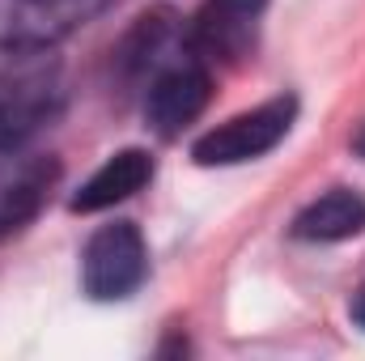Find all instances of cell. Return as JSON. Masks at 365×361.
<instances>
[{
	"mask_svg": "<svg viewBox=\"0 0 365 361\" xmlns=\"http://www.w3.org/2000/svg\"><path fill=\"white\" fill-rule=\"evenodd\" d=\"M353 323L365 332V280H361V289L353 293Z\"/></svg>",
	"mask_w": 365,
	"mask_h": 361,
	"instance_id": "obj_10",
	"label": "cell"
},
{
	"mask_svg": "<svg viewBox=\"0 0 365 361\" xmlns=\"http://www.w3.org/2000/svg\"><path fill=\"white\" fill-rule=\"evenodd\" d=\"M145 272H149V251L132 221H110L93 230L81 255V285L93 302H119L136 293Z\"/></svg>",
	"mask_w": 365,
	"mask_h": 361,
	"instance_id": "obj_2",
	"label": "cell"
},
{
	"mask_svg": "<svg viewBox=\"0 0 365 361\" xmlns=\"http://www.w3.org/2000/svg\"><path fill=\"white\" fill-rule=\"evenodd\" d=\"M208 98H212V77L200 64H175L149 86L145 119L158 136H179L187 123H195L204 115Z\"/></svg>",
	"mask_w": 365,
	"mask_h": 361,
	"instance_id": "obj_5",
	"label": "cell"
},
{
	"mask_svg": "<svg viewBox=\"0 0 365 361\" xmlns=\"http://www.w3.org/2000/svg\"><path fill=\"white\" fill-rule=\"evenodd\" d=\"M90 0H0V47L43 51L73 34Z\"/></svg>",
	"mask_w": 365,
	"mask_h": 361,
	"instance_id": "obj_4",
	"label": "cell"
},
{
	"mask_svg": "<svg viewBox=\"0 0 365 361\" xmlns=\"http://www.w3.org/2000/svg\"><path fill=\"white\" fill-rule=\"evenodd\" d=\"M268 0H208L187 30V47L200 60H221L234 64L238 56H247V47L255 43V26L264 17Z\"/></svg>",
	"mask_w": 365,
	"mask_h": 361,
	"instance_id": "obj_3",
	"label": "cell"
},
{
	"mask_svg": "<svg viewBox=\"0 0 365 361\" xmlns=\"http://www.w3.org/2000/svg\"><path fill=\"white\" fill-rule=\"evenodd\" d=\"M297 119V98L293 93H280L268 98L234 119H225L221 128L204 132L195 145H191V158L200 166H238V162H255L264 153H272L276 145L289 136Z\"/></svg>",
	"mask_w": 365,
	"mask_h": 361,
	"instance_id": "obj_1",
	"label": "cell"
},
{
	"mask_svg": "<svg viewBox=\"0 0 365 361\" xmlns=\"http://www.w3.org/2000/svg\"><path fill=\"white\" fill-rule=\"evenodd\" d=\"M153 179V158L145 149H123L115 158H106L90 179L77 187V195L68 200L73 213H102V208H115L123 200H132L145 183Z\"/></svg>",
	"mask_w": 365,
	"mask_h": 361,
	"instance_id": "obj_7",
	"label": "cell"
},
{
	"mask_svg": "<svg viewBox=\"0 0 365 361\" xmlns=\"http://www.w3.org/2000/svg\"><path fill=\"white\" fill-rule=\"evenodd\" d=\"M353 149H357V158H365V123L353 132Z\"/></svg>",
	"mask_w": 365,
	"mask_h": 361,
	"instance_id": "obj_11",
	"label": "cell"
},
{
	"mask_svg": "<svg viewBox=\"0 0 365 361\" xmlns=\"http://www.w3.org/2000/svg\"><path fill=\"white\" fill-rule=\"evenodd\" d=\"M26 166H30V162H13L9 153H0V217H4V204H9V195H13V187L26 175Z\"/></svg>",
	"mask_w": 365,
	"mask_h": 361,
	"instance_id": "obj_9",
	"label": "cell"
},
{
	"mask_svg": "<svg viewBox=\"0 0 365 361\" xmlns=\"http://www.w3.org/2000/svg\"><path fill=\"white\" fill-rule=\"evenodd\" d=\"M365 230V191L331 187L314 204H306L293 221V238L302 243H344Z\"/></svg>",
	"mask_w": 365,
	"mask_h": 361,
	"instance_id": "obj_8",
	"label": "cell"
},
{
	"mask_svg": "<svg viewBox=\"0 0 365 361\" xmlns=\"http://www.w3.org/2000/svg\"><path fill=\"white\" fill-rule=\"evenodd\" d=\"M60 111V90L51 77H17L0 86V153H17L47 119Z\"/></svg>",
	"mask_w": 365,
	"mask_h": 361,
	"instance_id": "obj_6",
	"label": "cell"
}]
</instances>
